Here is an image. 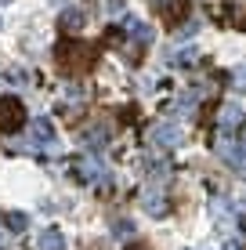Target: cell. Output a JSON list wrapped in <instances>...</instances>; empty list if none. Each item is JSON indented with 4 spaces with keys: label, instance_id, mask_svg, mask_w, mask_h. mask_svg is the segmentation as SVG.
I'll return each mask as SVG.
<instances>
[{
    "label": "cell",
    "instance_id": "obj_1",
    "mask_svg": "<svg viewBox=\"0 0 246 250\" xmlns=\"http://www.w3.org/2000/svg\"><path fill=\"white\" fill-rule=\"evenodd\" d=\"M95 62H98V44H83V40H73V37L58 40V47H55V65L62 69V73L83 76L87 69H95Z\"/></svg>",
    "mask_w": 246,
    "mask_h": 250
},
{
    "label": "cell",
    "instance_id": "obj_2",
    "mask_svg": "<svg viewBox=\"0 0 246 250\" xmlns=\"http://www.w3.org/2000/svg\"><path fill=\"white\" fill-rule=\"evenodd\" d=\"M25 149H33V152H40V149H55V142H58V134H55V124H51L47 116H37L29 124V131H25Z\"/></svg>",
    "mask_w": 246,
    "mask_h": 250
},
{
    "label": "cell",
    "instance_id": "obj_3",
    "mask_svg": "<svg viewBox=\"0 0 246 250\" xmlns=\"http://www.w3.org/2000/svg\"><path fill=\"white\" fill-rule=\"evenodd\" d=\"M19 127H25V105L15 94L0 98V134H15Z\"/></svg>",
    "mask_w": 246,
    "mask_h": 250
},
{
    "label": "cell",
    "instance_id": "obj_4",
    "mask_svg": "<svg viewBox=\"0 0 246 250\" xmlns=\"http://www.w3.org/2000/svg\"><path fill=\"white\" fill-rule=\"evenodd\" d=\"M181 127L177 124H156L152 127V134H149V142L156 145V149H177V145H181Z\"/></svg>",
    "mask_w": 246,
    "mask_h": 250
},
{
    "label": "cell",
    "instance_id": "obj_5",
    "mask_svg": "<svg viewBox=\"0 0 246 250\" xmlns=\"http://www.w3.org/2000/svg\"><path fill=\"white\" fill-rule=\"evenodd\" d=\"M156 11L167 25H181L189 22V0H156Z\"/></svg>",
    "mask_w": 246,
    "mask_h": 250
},
{
    "label": "cell",
    "instance_id": "obj_6",
    "mask_svg": "<svg viewBox=\"0 0 246 250\" xmlns=\"http://www.w3.org/2000/svg\"><path fill=\"white\" fill-rule=\"evenodd\" d=\"M243 109L239 105H225L221 109V142H228V138H235V131L243 127Z\"/></svg>",
    "mask_w": 246,
    "mask_h": 250
},
{
    "label": "cell",
    "instance_id": "obj_7",
    "mask_svg": "<svg viewBox=\"0 0 246 250\" xmlns=\"http://www.w3.org/2000/svg\"><path fill=\"white\" fill-rule=\"evenodd\" d=\"M214 221H217L221 232H235V229H239V210H232L225 200H217L214 203Z\"/></svg>",
    "mask_w": 246,
    "mask_h": 250
},
{
    "label": "cell",
    "instance_id": "obj_8",
    "mask_svg": "<svg viewBox=\"0 0 246 250\" xmlns=\"http://www.w3.org/2000/svg\"><path fill=\"white\" fill-rule=\"evenodd\" d=\"M141 207H145V214H152V218H167V210H170V203L163 200L159 188H149V192L141 196Z\"/></svg>",
    "mask_w": 246,
    "mask_h": 250
},
{
    "label": "cell",
    "instance_id": "obj_9",
    "mask_svg": "<svg viewBox=\"0 0 246 250\" xmlns=\"http://www.w3.org/2000/svg\"><path fill=\"white\" fill-rule=\"evenodd\" d=\"M105 178H109V170L98 156H87L80 163V182H105Z\"/></svg>",
    "mask_w": 246,
    "mask_h": 250
},
{
    "label": "cell",
    "instance_id": "obj_10",
    "mask_svg": "<svg viewBox=\"0 0 246 250\" xmlns=\"http://www.w3.org/2000/svg\"><path fill=\"white\" fill-rule=\"evenodd\" d=\"M40 250H65V236L58 229H44L40 232Z\"/></svg>",
    "mask_w": 246,
    "mask_h": 250
},
{
    "label": "cell",
    "instance_id": "obj_11",
    "mask_svg": "<svg viewBox=\"0 0 246 250\" xmlns=\"http://www.w3.org/2000/svg\"><path fill=\"white\" fill-rule=\"evenodd\" d=\"M225 19L235 25V29H246V4H228L225 7Z\"/></svg>",
    "mask_w": 246,
    "mask_h": 250
},
{
    "label": "cell",
    "instance_id": "obj_12",
    "mask_svg": "<svg viewBox=\"0 0 246 250\" xmlns=\"http://www.w3.org/2000/svg\"><path fill=\"white\" fill-rule=\"evenodd\" d=\"M4 225H7V232H25L29 218H25L22 210H7V214H4Z\"/></svg>",
    "mask_w": 246,
    "mask_h": 250
},
{
    "label": "cell",
    "instance_id": "obj_13",
    "mask_svg": "<svg viewBox=\"0 0 246 250\" xmlns=\"http://www.w3.org/2000/svg\"><path fill=\"white\" fill-rule=\"evenodd\" d=\"M83 145H87L91 152H98L101 145H105V127H95V131H83Z\"/></svg>",
    "mask_w": 246,
    "mask_h": 250
},
{
    "label": "cell",
    "instance_id": "obj_14",
    "mask_svg": "<svg viewBox=\"0 0 246 250\" xmlns=\"http://www.w3.org/2000/svg\"><path fill=\"white\" fill-rule=\"evenodd\" d=\"M83 25V15L80 11H62V33H76Z\"/></svg>",
    "mask_w": 246,
    "mask_h": 250
},
{
    "label": "cell",
    "instance_id": "obj_15",
    "mask_svg": "<svg viewBox=\"0 0 246 250\" xmlns=\"http://www.w3.org/2000/svg\"><path fill=\"white\" fill-rule=\"evenodd\" d=\"M199 58H196V51L192 47H185V51H177V55H170V65H196Z\"/></svg>",
    "mask_w": 246,
    "mask_h": 250
},
{
    "label": "cell",
    "instance_id": "obj_16",
    "mask_svg": "<svg viewBox=\"0 0 246 250\" xmlns=\"http://www.w3.org/2000/svg\"><path fill=\"white\" fill-rule=\"evenodd\" d=\"M131 232H134V225H131L127 218H123V221H116V225H113V236H120V239H123V236H131Z\"/></svg>",
    "mask_w": 246,
    "mask_h": 250
},
{
    "label": "cell",
    "instance_id": "obj_17",
    "mask_svg": "<svg viewBox=\"0 0 246 250\" xmlns=\"http://www.w3.org/2000/svg\"><path fill=\"white\" fill-rule=\"evenodd\" d=\"M105 11H109V15H120V11H123V0H109Z\"/></svg>",
    "mask_w": 246,
    "mask_h": 250
},
{
    "label": "cell",
    "instance_id": "obj_18",
    "mask_svg": "<svg viewBox=\"0 0 246 250\" xmlns=\"http://www.w3.org/2000/svg\"><path fill=\"white\" fill-rule=\"evenodd\" d=\"M196 29H199L196 22H185V25H181V33H177V37H192V33H196Z\"/></svg>",
    "mask_w": 246,
    "mask_h": 250
},
{
    "label": "cell",
    "instance_id": "obj_19",
    "mask_svg": "<svg viewBox=\"0 0 246 250\" xmlns=\"http://www.w3.org/2000/svg\"><path fill=\"white\" fill-rule=\"evenodd\" d=\"M7 247H11V232L0 229V250H7Z\"/></svg>",
    "mask_w": 246,
    "mask_h": 250
},
{
    "label": "cell",
    "instance_id": "obj_20",
    "mask_svg": "<svg viewBox=\"0 0 246 250\" xmlns=\"http://www.w3.org/2000/svg\"><path fill=\"white\" fill-rule=\"evenodd\" d=\"M235 87L246 91V69H239V73H235Z\"/></svg>",
    "mask_w": 246,
    "mask_h": 250
},
{
    "label": "cell",
    "instance_id": "obj_21",
    "mask_svg": "<svg viewBox=\"0 0 246 250\" xmlns=\"http://www.w3.org/2000/svg\"><path fill=\"white\" fill-rule=\"evenodd\" d=\"M225 250H243V239H228V243H225Z\"/></svg>",
    "mask_w": 246,
    "mask_h": 250
},
{
    "label": "cell",
    "instance_id": "obj_22",
    "mask_svg": "<svg viewBox=\"0 0 246 250\" xmlns=\"http://www.w3.org/2000/svg\"><path fill=\"white\" fill-rule=\"evenodd\" d=\"M123 250H149L145 243H131V247H123Z\"/></svg>",
    "mask_w": 246,
    "mask_h": 250
},
{
    "label": "cell",
    "instance_id": "obj_23",
    "mask_svg": "<svg viewBox=\"0 0 246 250\" xmlns=\"http://www.w3.org/2000/svg\"><path fill=\"white\" fill-rule=\"evenodd\" d=\"M243 214H246V200H243Z\"/></svg>",
    "mask_w": 246,
    "mask_h": 250
},
{
    "label": "cell",
    "instance_id": "obj_24",
    "mask_svg": "<svg viewBox=\"0 0 246 250\" xmlns=\"http://www.w3.org/2000/svg\"><path fill=\"white\" fill-rule=\"evenodd\" d=\"M0 4H11V0H0Z\"/></svg>",
    "mask_w": 246,
    "mask_h": 250
},
{
    "label": "cell",
    "instance_id": "obj_25",
    "mask_svg": "<svg viewBox=\"0 0 246 250\" xmlns=\"http://www.w3.org/2000/svg\"><path fill=\"white\" fill-rule=\"evenodd\" d=\"M0 25H4V19H0Z\"/></svg>",
    "mask_w": 246,
    "mask_h": 250
},
{
    "label": "cell",
    "instance_id": "obj_26",
    "mask_svg": "<svg viewBox=\"0 0 246 250\" xmlns=\"http://www.w3.org/2000/svg\"><path fill=\"white\" fill-rule=\"evenodd\" d=\"M58 4H62V0H58Z\"/></svg>",
    "mask_w": 246,
    "mask_h": 250
}]
</instances>
